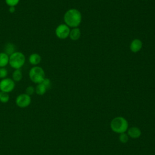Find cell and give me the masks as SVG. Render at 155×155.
<instances>
[{
  "mask_svg": "<svg viewBox=\"0 0 155 155\" xmlns=\"http://www.w3.org/2000/svg\"><path fill=\"white\" fill-rule=\"evenodd\" d=\"M142 46V43L141 41L138 39H136L131 42L130 44V49L133 52L136 53L141 49Z\"/></svg>",
  "mask_w": 155,
  "mask_h": 155,
  "instance_id": "ba28073f",
  "label": "cell"
},
{
  "mask_svg": "<svg viewBox=\"0 0 155 155\" xmlns=\"http://www.w3.org/2000/svg\"><path fill=\"white\" fill-rule=\"evenodd\" d=\"M110 127L114 132L121 134L128 130V123L123 117L117 116L111 120Z\"/></svg>",
  "mask_w": 155,
  "mask_h": 155,
  "instance_id": "7a4b0ae2",
  "label": "cell"
},
{
  "mask_svg": "<svg viewBox=\"0 0 155 155\" xmlns=\"http://www.w3.org/2000/svg\"><path fill=\"white\" fill-rule=\"evenodd\" d=\"M35 92V88L33 86H28L25 89V93L29 96H31L33 94V93Z\"/></svg>",
  "mask_w": 155,
  "mask_h": 155,
  "instance_id": "d6986e66",
  "label": "cell"
},
{
  "mask_svg": "<svg viewBox=\"0 0 155 155\" xmlns=\"http://www.w3.org/2000/svg\"><path fill=\"white\" fill-rule=\"evenodd\" d=\"M15 87V82L11 78H5L0 81V91L10 93L12 91Z\"/></svg>",
  "mask_w": 155,
  "mask_h": 155,
  "instance_id": "5b68a950",
  "label": "cell"
},
{
  "mask_svg": "<svg viewBox=\"0 0 155 155\" xmlns=\"http://www.w3.org/2000/svg\"><path fill=\"white\" fill-rule=\"evenodd\" d=\"M47 90V88L45 87V86L42 83L38 84L35 87V93L40 96H42L44 94Z\"/></svg>",
  "mask_w": 155,
  "mask_h": 155,
  "instance_id": "7c38bea8",
  "label": "cell"
},
{
  "mask_svg": "<svg viewBox=\"0 0 155 155\" xmlns=\"http://www.w3.org/2000/svg\"><path fill=\"white\" fill-rule=\"evenodd\" d=\"M81 35V31L78 28H74L72 30L70 31L69 36L72 40H77L79 38Z\"/></svg>",
  "mask_w": 155,
  "mask_h": 155,
  "instance_id": "9a60e30c",
  "label": "cell"
},
{
  "mask_svg": "<svg viewBox=\"0 0 155 155\" xmlns=\"http://www.w3.org/2000/svg\"><path fill=\"white\" fill-rule=\"evenodd\" d=\"M22 79V73L21 69H15L12 73V79L15 82H19Z\"/></svg>",
  "mask_w": 155,
  "mask_h": 155,
  "instance_id": "5bb4252c",
  "label": "cell"
},
{
  "mask_svg": "<svg viewBox=\"0 0 155 155\" xmlns=\"http://www.w3.org/2000/svg\"><path fill=\"white\" fill-rule=\"evenodd\" d=\"M28 61L30 63V64L34 66H36L41 62V57L38 53H32L29 56Z\"/></svg>",
  "mask_w": 155,
  "mask_h": 155,
  "instance_id": "9c48e42d",
  "label": "cell"
},
{
  "mask_svg": "<svg viewBox=\"0 0 155 155\" xmlns=\"http://www.w3.org/2000/svg\"><path fill=\"white\" fill-rule=\"evenodd\" d=\"M30 96L26 93H22L18 95L16 99V104L20 108H25L31 103Z\"/></svg>",
  "mask_w": 155,
  "mask_h": 155,
  "instance_id": "8992f818",
  "label": "cell"
},
{
  "mask_svg": "<svg viewBox=\"0 0 155 155\" xmlns=\"http://www.w3.org/2000/svg\"><path fill=\"white\" fill-rule=\"evenodd\" d=\"M15 45L12 43H7L4 46V53L7 54L8 56L15 52Z\"/></svg>",
  "mask_w": 155,
  "mask_h": 155,
  "instance_id": "4fadbf2b",
  "label": "cell"
},
{
  "mask_svg": "<svg viewBox=\"0 0 155 155\" xmlns=\"http://www.w3.org/2000/svg\"><path fill=\"white\" fill-rule=\"evenodd\" d=\"M41 83H42L45 86V87L47 88V90L50 88L51 85V81L49 79L45 78L42 81Z\"/></svg>",
  "mask_w": 155,
  "mask_h": 155,
  "instance_id": "44dd1931",
  "label": "cell"
},
{
  "mask_svg": "<svg viewBox=\"0 0 155 155\" xmlns=\"http://www.w3.org/2000/svg\"><path fill=\"white\" fill-rule=\"evenodd\" d=\"M20 0H5L6 4L8 7H15L19 2Z\"/></svg>",
  "mask_w": 155,
  "mask_h": 155,
  "instance_id": "e0dca14e",
  "label": "cell"
},
{
  "mask_svg": "<svg viewBox=\"0 0 155 155\" xmlns=\"http://www.w3.org/2000/svg\"><path fill=\"white\" fill-rule=\"evenodd\" d=\"M119 138L120 141L122 143H126L128 140V137L127 134H126L125 133L120 134V136H119Z\"/></svg>",
  "mask_w": 155,
  "mask_h": 155,
  "instance_id": "ffe728a7",
  "label": "cell"
},
{
  "mask_svg": "<svg viewBox=\"0 0 155 155\" xmlns=\"http://www.w3.org/2000/svg\"><path fill=\"white\" fill-rule=\"evenodd\" d=\"M9 62V56L4 52H0V67H5Z\"/></svg>",
  "mask_w": 155,
  "mask_h": 155,
  "instance_id": "8fae6325",
  "label": "cell"
},
{
  "mask_svg": "<svg viewBox=\"0 0 155 155\" xmlns=\"http://www.w3.org/2000/svg\"><path fill=\"white\" fill-rule=\"evenodd\" d=\"M70 28L66 24H61L58 25L55 30L56 35L59 39H65L70 35Z\"/></svg>",
  "mask_w": 155,
  "mask_h": 155,
  "instance_id": "52a82bcc",
  "label": "cell"
},
{
  "mask_svg": "<svg viewBox=\"0 0 155 155\" xmlns=\"http://www.w3.org/2000/svg\"><path fill=\"white\" fill-rule=\"evenodd\" d=\"M10 99V96L8 93L0 91V102L2 103H7Z\"/></svg>",
  "mask_w": 155,
  "mask_h": 155,
  "instance_id": "2e32d148",
  "label": "cell"
},
{
  "mask_svg": "<svg viewBox=\"0 0 155 155\" xmlns=\"http://www.w3.org/2000/svg\"><path fill=\"white\" fill-rule=\"evenodd\" d=\"M8 12L12 13H14L15 12V7H9Z\"/></svg>",
  "mask_w": 155,
  "mask_h": 155,
  "instance_id": "7402d4cb",
  "label": "cell"
},
{
  "mask_svg": "<svg viewBox=\"0 0 155 155\" xmlns=\"http://www.w3.org/2000/svg\"><path fill=\"white\" fill-rule=\"evenodd\" d=\"M25 62V55L20 51H15L9 56L8 64L14 69H21Z\"/></svg>",
  "mask_w": 155,
  "mask_h": 155,
  "instance_id": "3957f363",
  "label": "cell"
},
{
  "mask_svg": "<svg viewBox=\"0 0 155 155\" xmlns=\"http://www.w3.org/2000/svg\"><path fill=\"white\" fill-rule=\"evenodd\" d=\"M8 75V71L5 67H0V78L4 79Z\"/></svg>",
  "mask_w": 155,
  "mask_h": 155,
  "instance_id": "ac0fdd59",
  "label": "cell"
},
{
  "mask_svg": "<svg viewBox=\"0 0 155 155\" xmlns=\"http://www.w3.org/2000/svg\"><path fill=\"white\" fill-rule=\"evenodd\" d=\"M64 19L67 25L71 27H76L81 23V15L78 10L70 9L65 13Z\"/></svg>",
  "mask_w": 155,
  "mask_h": 155,
  "instance_id": "6da1fadb",
  "label": "cell"
},
{
  "mask_svg": "<svg viewBox=\"0 0 155 155\" xmlns=\"http://www.w3.org/2000/svg\"></svg>",
  "mask_w": 155,
  "mask_h": 155,
  "instance_id": "603a6c76",
  "label": "cell"
},
{
  "mask_svg": "<svg viewBox=\"0 0 155 155\" xmlns=\"http://www.w3.org/2000/svg\"><path fill=\"white\" fill-rule=\"evenodd\" d=\"M30 79L35 84H39L45 78V72L44 69L39 66H33L28 73Z\"/></svg>",
  "mask_w": 155,
  "mask_h": 155,
  "instance_id": "277c9868",
  "label": "cell"
},
{
  "mask_svg": "<svg viewBox=\"0 0 155 155\" xmlns=\"http://www.w3.org/2000/svg\"><path fill=\"white\" fill-rule=\"evenodd\" d=\"M128 134L130 137L136 139L140 137L141 134V131L139 128L136 127H131L128 130Z\"/></svg>",
  "mask_w": 155,
  "mask_h": 155,
  "instance_id": "30bf717a",
  "label": "cell"
}]
</instances>
